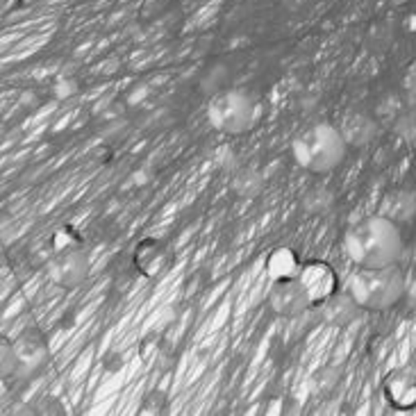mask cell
Instances as JSON below:
<instances>
[{
	"label": "cell",
	"mask_w": 416,
	"mask_h": 416,
	"mask_svg": "<svg viewBox=\"0 0 416 416\" xmlns=\"http://www.w3.org/2000/svg\"><path fill=\"white\" fill-rule=\"evenodd\" d=\"M343 250L357 266H392L403 257L401 225L382 214L366 216L352 223L343 234Z\"/></svg>",
	"instance_id": "6da1fadb"
},
{
	"label": "cell",
	"mask_w": 416,
	"mask_h": 416,
	"mask_svg": "<svg viewBox=\"0 0 416 416\" xmlns=\"http://www.w3.org/2000/svg\"><path fill=\"white\" fill-rule=\"evenodd\" d=\"M348 143L339 128L321 121L303 130L292 143V155L296 164L310 173H330L346 157Z\"/></svg>",
	"instance_id": "7a4b0ae2"
},
{
	"label": "cell",
	"mask_w": 416,
	"mask_h": 416,
	"mask_svg": "<svg viewBox=\"0 0 416 416\" xmlns=\"http://www.w3.org/2000/svg\"><path fill=\"white\" fill-rule=\"evenodd\" d=\"M405 275L398 264L392 266H357V271L348 278L346 292L355 298L361 310L382 312L394 307L405 296Z\"/></svg>",
	"instance_id": "3957f363"
},
{
	"label": "cell",
	"mask_w": 416,
	"mask_h": 416,
	"mask_svg": "<svg viewBox=\"0 0 416 416\" xmlns=\"http://www.w3.org/2000/svg\"><path fill=\"white\" fill-rule=\"evenodd\" d=\"M207 121L219 132L241 134L255 121V103L246 92H239V89L219 92L207 105Z\"/></svg>",
	"instance_id": "277c9868"
},
{
	"label": "cell",
	"mask_w": 416,
	"mask_h": 416,
	"mask_svg": "<svg viewBox=\"0 0 416 416\" xmlns=\"http://www.w3.org/2000/svg\"><path fill=\"white\" fill-rule=\"evenodd\" d=\"M298 280L303 282L307 296H310L312 307L323 303L325 298L332 296L334 292H339L337 271H334L328 261H323V259L305 261L303 268H301V273H298Z\"/></svg>",
	"instance_id": "5b68a950"
},
{
	"label": "cell",
	"mask_w": 416,
	"mask_h": 416,
	"mask_svg": "<svg viewBox=\"0 0 416 416\" xmlns=\"http://www.w3.org/2000/svg\"><path fill=\"white\" fill-rule=\"evenodd\" d=\"M92 264L85 250L80 248H66L59 250V255L50 261V278L52 282L64 287V289H76L87 280Z\"/></svg>",
	"instance_id": "8992f818"
},
{
	"label": "cell",
	"mask_w": 416,
	"mask_h": 416,
	"mask_svg": "<svg viewBox=\"0 0 416 416\" xmlns=\"http://www.w3.org/2000/svg\"><path fill=\"white\" fill-rule=\"evenodd\" d=\"M268 303H271V310L280 316H298L312 307L310 296H307L305 287L298 278L273 282L268 294Z\"/></svg>",
	"instance_id": "52a82bcc"
},
{
	"label": "cell",
	"mask_w": 416,
	"mask_h": 416,
	"mask_svg": "<svg viewBox=\"0 0 416 416\" xmlns=\"http://www.w3.org/2000/svg\"><path fill=\"white\" fill-rule=\"evenodd\" d=\"M316 310H319L323 323L334 325V328H346L359 316L361 307L348 292H334L323 303L316 305Z\"/></svg>",
	"instance_id": "ba28073f"
},
{
	"label": "cell",
	"mask_w": 416,
	"mask_h": 416,
	"mask_svg": "<svg viewBox=\"0 0 416 416\" xmlns=\"http://www.w3.org/2000/svg\"><path fill=\"white\" fill-rule=\"evenodd\" d=\"M385 398L396 410L416 407V373L410 368L396 371L385 380Z\"/></svg>",
	"instance_id": "9c48e42d"
},
{
	"label": "cell",
	"mask_w": 416,
	"mask_h": 416,
	"mask_svg": "<svg viewBox=\"0 0 416 416\" xmlns=\"http://www.w3.org/2000/svg\"><path fill=\"white\" fill-rule=\"evenodd\" d=\"M378 214L387 216L389 221L398 225L410 223L416 216V194L412 189H392L380 198Z\"/></svg>",
	"instance_id": "30bf717a"
},
{
	"label": "cell",
	"mask_w": 416,
	"mask_h": 416,
	"mask_svg": "<svg viewBox=\"0 0 416 416\" xmlns=\"http://www.w3.org/2000/svg\"><path fill=\"white\" fill-rule=\"evenodd\" d=\"M134 266L146 278H155L162 268L166 266L168 261V248L164 241H159L155 237H146L137 243V248H134Z\"/></svg>",
	"instance_id": "8fae6325"
},
{
	"label": "cell",
	"mask_w": 416,
	"mask_h": 416,
	"mask_svg": "<svg viewBox=\"0 0 416 416\" xmlns=\"http://www.w3.org/2000/svg\"><path fill=\"white\" fill-rule=\"evenodd\" d=\"M16 355H19V373H30L48 355V346L43 341L39 330H25L19 339L14 341Z\"/></svg>",
	"instance_id": "7c38bea8"
},
{
	"label": "cell",
	"mask_w": 416,
	"mask_h": 416,
	"mask_svg": "<svg viewBox=\"0 0 416 416\" xmlns=\"http://www.w3.org/2000/svg\"><path fill=\"white\" fill-rule=\"evenodd\" d=\"M303 268V261L298 259V255L287 246H280L268 255L266 259V273L268 278L278 282V280H292L298 278Z\"/></svg>",
	"instance_id": "4fadbf2b"
},
{
	"label": "cell",
	"mask_w": 416,
	"mask_h": 416,
	"mask_svg": "<svg viewBox=\"0 0 416 416\" xmlns=\"http://www.w3.org/2000/svg\"><path fill=\"white\" fill-rule=\"evenodd\" d=\"M339 130L346 139L348 146H364L371 139L375 137V123L368 119L364 114H350L343 119V123L339 125Z\"/></svg>",
	"instance_id": "5bb4252c"
},
{
	"label": "cell",
	"mask_w": 416,
	"mask_h": 416,
	"mask_svg": "<svg viewBox=\"0 0 416 416\" xmlns=\"http://www.w3.org/2000/svg\"><path fill=\"white\" fill-rule=\"evenodd\" d=\"M232 187L239 196H257L261 189V178L252 168H246V171H241V173H237Z\"/></svg>",
	"instance_id": "9a60e30c"
},
{
	"label": "cell",
	"mask_w": 416,
	"mask_h": 416,
	"mask_svg": "<svg viewBox=\"0 0 416 416\" xmlns=\"http://www.w3.org/2000/svg\"><path fill=\"white\" fill-rule=\"evenodd\" d=\"M0 368L5 375L19 373V355H16L14 341H7L5 337L0 341Z\"/></svg>",
	"instance_id": "2e32d148"
},
{
	"label": "cell",
	"mask_w": 416,
	"mask_h": 416,
	"mask_svg": "<svg viewBox=\"0 0 416 416\" xmlns=\"http://www.w3.org/2000/svg\"><path fill=\"white\" fill-rule=\"evenodd\" d=\"M76 239H78L76 234L71 232L69 228H64V232H59V234H57V241H55L57 246H55V248H57V250H66V248H73V246H76Z\"/></svg>",
	"instance_id": "e0dca14e"
}]
</instances>
